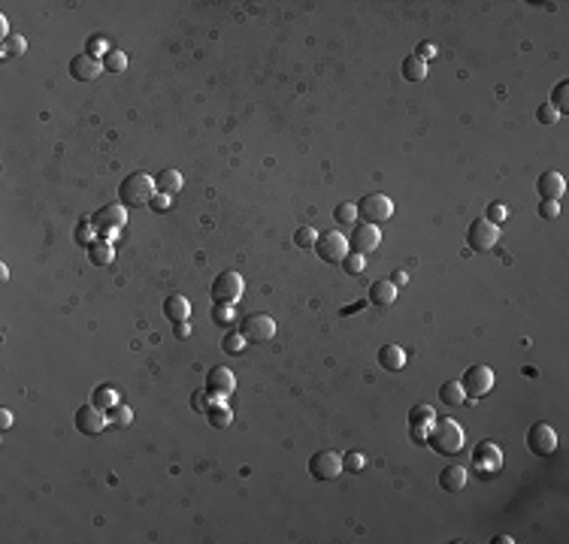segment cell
<instances>
[{
  "instance_id": "d6a6232c",
  "label": "cell",
  "mask_w": 569,
  "mask_h": 544,
  "mask_svg": "<svg viewBox=\"0 0 569 544\" xmlns=\"http://www.w3.org/2000/svg\"><path fill=\"white\" fill-rule=\"evenodd\" d=\"M334 221L336 224H358V206L354 203H339L334 209Z\"/></svg>"
},
{
  "instance_id": "4fadbf2b",
  "label": "cell",
  "mask_w": 569,
  "mask_h": 544,
  "mask_svg": "<svg viewBox=\"0 0 569 544\" xmlns=\"http://www.w3.org/2000/svg\"><path fill=\"white\" fill-rule=\"evenodd\" d=\"M472 466L481 475H496L503 469V451L494 442H479V447L472 451Z\"/></svg>"
},
{
  "instance_id": "60d3db41",
  "label": "cell",
  "mask_w": 569,
  "mask_h": 544,
  "mask_svg": "<svg viewBox=\"0 0 569 544\" xmlns=\"http://www.w3.org/2000/svg\"><path fill=\"white\" fill-rule=\"evenodd\" d=\"M536 118H539V124H554L557 122V112L551 103H542L539 109H536Z\"/></svg>"
},
{
  "instance_id": "e575fe53",
  "label": "cell",
  "mask_w": 569,
  "mask_h": 544,
  "mask_svg": "<svg viewBox=\"0 0 569 544\" xmlns=\"http://www.w3.org/2000/svg\"><path fill=\"white\" fill-rule=\"evenodd\" d=\"M367 466V460H363V454H358V451H349V454H343V472H358Z\"/></svg>"
},
{
  "instance_id": "f35d334b",
  "label": "cell",
  "mask_w": 569,
  "mask_h": 544,
  "mask_svg": "<svg viewBox=\"0 0 569 544\" xmlns=\"http://www.w3.org/2000/svg\"><path fill=\"white\" fill-rule=\"evenodd\" d=\"M505 218H509V209H505L503 203H491V206H488V221H491V224H496V227H500Z\"/></svg>"
},
{
  "instance_id": "44dd1931",
  "label": "cell",
  "mask_w": 569,
  "mask_h": 544,
  "mask_svg": "<svg viewBox=\"0 0 569 544\" xmlns=\"http://www.w3.org/2000/svg\"><path fill=\"white\" fill-rule=\"evenodd\" d=\"M164 318L173 324H182V321H188L191 318V302H188L185 297H167L164 300Z\"/></svg>"
},
{
  "instance_id": "ffe728a7",
  "label": "cell",
  "mask_w": 569,
  "mask_h": 544,
  "mask_svg": "<svg viewBox=\"0 0 569 544\" xmlns=\"http://www.w3.org/2000/svg\"><path fill=\"white\" fill-rule=\"evenodd\" d=\"M463 487H466V469L463 466H445L439 472V490L461 493Z\"/></svg>"
},
{
  "instance_id": "7dc6e473",
  "label": "cell",
  "mask_w": 569,
  "mask_h": 544,
  "mask_svg": "<svg viewBox=\"0 0 569 544\" xmlns=\"http://www.w3.org/2000/svg\"><path fill=\"white\" fill-rule=\"evenodd\" d=\"M188 336H191V324H188V321L176 324V339H188Z\"/></svg>"
},
{
  "instance_id": "7402d4cb",
  "label": "cell",
  "mask_w": 569,
  "mask_h": 544,
  "mask_svg": "<svg viewBox=\"0 0 569 544\" xmlns=\"http://www.w3.org/2000/svg\"><path fill=\"white\" fill-rule=\"evenodd\" d=\"M378 366H382L385 372H400L403 366H406V351L400 345H385L378 351Z\"/></svg>"
},
{
  "instance_id": "4316f807",
  "label": "cell",
  "mask_w": 569,
  "mask_h": 544,
  "mask_svg": "<svg viewBox=\"0 0 569 544\" xmlns=\"http://www.w3.org/2000/svg\"><path fill=\"white\" fill-rule=\"evenodd\" d=\"M400 70H403V76H406V82H421V79H427V61H421L418 55H409Z\"/></svg>"
},
{
  "instance_id": "8992f818",
  "label": "cell",
  "mask_w": 569,
  "mask_h": 544,
  "mask_svg": "<svg viewBox=\"0 0 569 544\" xmlns=\"http://www.w3.org/2000/svg\"><path fill=\"white\" fill-rule=\"evenodd\" d=\"M312 248L324 263H343V258L349 254V239L339 230H324V233H318Z\"/></svg>"
},
{
  "instance_id": "8fae6325",
  "label": "cell",
  "mask_w": 569,
  "mask_h": 544,
  "mask_svg": "<svg viewBox=\"0 0 569 544\" xmlns=\"http://www.w3.org/2000/svg\"><path fill=\"white\" fill-rule=\"evenodd\" d=\"M240 333L246 336V342H255V345H260V342H270L276 336V321L270 315H260V311H255V315H246L242 318V327Z\"/></svg>"
},
{
  "instance_id": "bcb514c9",
  "label": "cell",
  "mask_w": 569,
  "mask_h": 544,
  "mask_svg": "<svg viewBox=\"0 0 569 544\" xmlns=\"http://www.w3.org/2000/svg\"><path fill=\"white\" fill-rule=\"evenodd\" d=\"M0 427H3V429L12 427V411H10V408H0Z\"/></svg>"
},
{
  "instance_id": "8d00e7d4",
  "label": "cell",
  "mask_w": 569,
  "mask_h": 544,
  "mask_svg": "<svg viewBox=\"0 0 569 544\" xmlns=\"http://www.w3.org/2000/svg\"><path fill=\"white\" fill-rule=\"evenodd\" d=\"M343 269L349 272V275H360V272H363V254L349 251V254L343 258Z\"/></svg>"
},
{
  "instance_id": "484cf974",
  "label": "cell",
  "mask_w": 569,
  "mask_h": 544,
  "mask_svg": "<svg viewBox=\"0 0 569 544\" xmlns=\"http://www.w3.org/2000/svg\"><path fill=\"white\" fill-rule=\"evenodd\" d=\"M91 405H97L100 411H109L113 405H118V390L113 384H97L91 394Z\"/></svg>"
},
{
  "instance_id": "3957f363",
  "label": "cell",
  "mask_w": 569,
  "mask_h": 544,
  "mask_svg": "<svg viewBox=\"0 0 569 544\" xmlns=\"http://www.w3.org/2000/svg\"><path fill=\"white\" fill-rule=\"evenodd\" d=\"M242 291H246V282L240 272H218L212 282V306H236L242 300Z\"/></svg>"
},
{
  "instance_id": "c3c4849f",
  "label": "cell",
  "mask_w": 569,
  "mask_h": 544,
  "mask_svg": "<svg viewBox=\"0 0 569 544\" xmlns=\"http://www.w3.org/2000/svg\"><path fill=\"white\" fill-rule=\"evenodd\" d=\"M391 282H394V284H406V282H409V272H406V269H397Z\"/></svg>"
},
{
  "instance_id": "ba28073f",
  "label": "cell",
  "mask_w": 569,
  "mask_h": 544,
  "mask_svg": "<svg viewBox=\"0 0 569 544\" xmlns=\"http://www.w3.org/2000/svg\"><path fill=\"white\" fill-rule=\"evenodd\" d=\"M461 387H463V396L466 399H481L491 394L494 387V372L491 366H470L461 378Z\"/></svg>"
},
{
  "instance_id": "f6af8a7d",
  "label": "cell",
  "mask_w": 569,
  "mask_h": 544,
  "mask_svg": "<svg viewBox=\"0 0 569 544\" xmlns=\"http://www.w3.org/2000/svg\"><path fill=\"white\" fill-rule=\"evenodd\" d=\"M415 55H418V58H421V61H427V58H436V46H433V43H427V39H424V43H418Z\"/></svg>"
},
{
  "instance_id": "74e56055",
  "label": "cell",
  "mask_w": 569,
  "mask_h": 544,
  "mask_svg": "<svg viewBox=\"0 0 569 544\" xmlns=\"http://www.w3.org/2000/svg\"><path fill=\"white\" fill-rule=\"evenodd\" d=\"M315 239H318V233H315L312 227H300L297 233H294L297 248H312V245H315Z\"/></svg>"
},
{
  "instance_id": "e0dca14e",
  "label": "cell",
  "mask_w": 569,
  "mask_h": 544,
  "mask_svg": "<svg viewBox=\"0 0 569 544\" xmlns=\"http://www.w3.org/2000/svg\"><path fill=\"white\" fill-rule=\"evenodd\" d=\"M536 194H539L542 200H557L566 194V179L560 173H554V170H548V173H542L539 179H536Z\"/></svg>"
},
{
  "instance_id": "d6986e66",
  "label": "cell",
  "mask_w": 569,
  "mask_h": 544,
  "mask_svg": "<svg viewBox=\"0 0 569 544\" xmlns=\"http://www.w3.org/2000/svg\"><path fill=\"white\" fill-rule=\"evenodd\" d=\"M397 300V284L388 282V278H378V282L369 284V302L378 309H388L391 302Z\"/></svg>"
},
{
  "instance_id": "681fc988",
  "label": "cell",
  "mask_w": 569,
  "mask_h": 544,
  "mask_svg": "<svg viewBox=\"0 0 569 544\" xmlns=\"http://www.w3.org/2000/svg\"><path fill=\"white\" fill-rule=\"evenodd\" d=\"M0 34L10 37V21H6V19H0Z\"/></svg>"
},
{
  "instance_id": "2e32d148",
  "label": "cell",
  "mask_w": 569,
  "mask_h": 544,
  "mask_svg": "<svg viewBox=\"0 0 569 544\" xmlns=\"http://www.w3.org/2000/svg\"><path fill=\"white\" fill-rule=\"evenodd\" d=\"M439 414L433 411V405H412V411H409V427H412V436L418 445H427V429H430V423L436 420Z\"/></svg>"
},
{
  "instance_id": "9c48e42d",
  "label": "cell",
  "mask_w": 569,
  "mask_h": 544,
  "mask_svg": "<svg viewBox=\"0 0 569 544\" xmlns=\"http://www.w3.org/2000/svg\"><path fill=\"white\" fill-rule=\"evenodd\" d=\"M527 447H530V454H536V457H551V454L557 451V433L551 423H533L530 429H527Z\"/></svg>"
},
{
  "instance_id": "ee69618b",
  "label": "cell",
  "mask_w": 569,
  "mask_h": 544,
  "mask_svg": "<svg viewBox=\"0 0 569 544\" xmlns=\"http://www.w3.org/2000/svg\"><path fill=\"white\" fill-rule=\"evenodd\" d=\"M212 402V399H209V394H206V390H197V394H194V399H191V405H194V411H206V405Z\"/></svg>"
},
{
  "instance_id": "277c9868",
  "label": "cell",
  "mask_w": 569,
  "mask_h": 544,
  "mask_svg": "<svg viewBox=\"0 0 569 544\" xmlns=\"http://www.w3.org/2000/svg\"><path fill=\"white\" fill-rule=\"evenodd\" d=\"M124 224H128V209H124L122 203H106L104 209H97L91 218L94 233H100L104 239H113Z\"/></svg>"
},
{
  "instance_id": "5bb4252c",
  "label": "cell",
  "mask_w": 569,
  "mask_h": 544,
  "mask_svg": "<svg viewBox=\"0 0 569 544\" xmlns=\"http://www.w3.org/2000/svg\"><path fill=\"white\" fill-rule=\"evenodd\" d=\"M73 420H76V429H79L82 436H97V433H104V429L109 427L106 411H100V408H97V405H91V402L79 408Z\"/></svg>"
},
{
  "instance_id": "7a4b0ae2",
  "label": "cell",
  "mask_w": 569,
  "mask_h": 544,
  "mask_svg": "<svg viewBox=\"0 0 569 544\" xmlns=\"http://www.w3.org/2000/svg\"><path fill=\"white\" fill-rule=\"evenodd\" d=\"M155 197V179L146 173H131L124 175V182L118 185V200L122 206H148V200Z\"/></svg>"
},
{
  "instance_id": "52a82bcc",
  "label": "cell",
  "mask_w": 569,
  "mask_h": 544,
  "mask_svg": "<svg viewBox=\"0 0 569 544\" xmlns=\"http://www.w3.org/2000/svg\"><path fill=\"white\" fill-rule=\"evenodd\" d=\"M394 215V200L385 194H367L358 200V218H363L367 224H385Z\"/></svg>"
},
{
  "instance_id": "1f68e13d",
  "label": "cell",
  "mask_w": 569,
  "mask_h": 544,
  "mask_svg": "<svg viewBox=\"0 0 569 544\" xmlns=\"http://www.w3.org/2000/svg\"><path fill=\"white\" fill-rule=\"evenodd\" d=\"M25 49H28L25 37L10 34V37H3V46H0V58H15V55H25Z\"/></svg>"
},
{
  "instance_id": "d590c367",
  "label": "cell",
  "mask_w": 569,
  "mask_h": 544,
  "mask_svg": "<svg viewBox=\"0 0 569 544\" xmlns=\"http://www.w3.org/2000/svg\"><path fill=\"white\" fill-rule=\"evenodd\" d=\"M109 52V46H106V39L104 37H91L88 43H85V55H91V58H104V55Z\"/></svg>"
},
{
  "instance_id": "83f0119b",
  "label": "cell",
  "mask_w": 569,
  "mask_h": 544,
  "mask_svg": "<svg viewBox=\"0 0 569 544\" xmlns=\"http://www.w3.org/2000/svg\"><path fill=\"white\" fill-rule=\"evenodd\" d=\"M439 399H442V402H445V405H463L466 402V396H463V387H461V381H445V384H442V387H439Z\"/></svg>"
},
{
  "instance_id": "836d02e7",
  "label": "cell",
  "mask_w": 569,
  "mask_h": 544,
  "mask_svg": "<svg viewBox=\"0 0 569 544\" xmlns=\"http://www.w3.org/2000/svg\"><path fill=\"white\" fill-rule=\"evenodd\" d=\"M221 348H224V354H240V351L246 348V336L242 333H227L224 342H221Z\"/></svg>"
},
{
  "instance_id": "603a6c76",
  "label": "cell",
  "mask_w": 569,
  "mask_h": 544,
  "mask_svg": "<svg viewBox=\"0 0 569 544\" xmlns=\"http://www.w3.org/2000/svg\"><path fill=\"white\" fill-rule=\"evenodd\" d=\"M206 420L212 423L215 429H224V427H231V420H233V414H231V408H227L224 399H212V402L206 405Z\"/></svg>"
},
{
  "instance_id": "f1b7e54d",
  "label": "cell",
  "mask_w": 569,
  "mask_h": 544,
  "mask_svg": "<svg viewBox=\"0 0 569 544\" xmlns=\"http://www.w3.org/2000/svg\"><path fill=\"white\" fill-rule=\"evenodd\" d=\"M106 420H109V427H131V420H133L131 405H124V402L113 405V408L106 411Z\"/></svg>"
},
{
  "instance_id": "d4e9b609",
  "label": "cell",
  "mask_w": 569,
  "mask_h": 544,
  "mask_svg": "<svg viewBox=\"0 0 569 544\" xmlns=\"http://www.w3.org/2000/svg\"><path fill=\"white\" fill-rule=\"evenodd\" d=\"M155 191L157 194H179L182 191V173L179 170H161L155 175Z\"/></svg>"
},
{
  "instance_id": "ac0fdd59",
  "label": "cell",
  "mask_w": 569,
  "mask_h": 544,
  "mask_svg": "<svg viewBox=\"0 0 569 544\" xmlns=\"http://www.w3.org/2000/svg\"><path fill=\"white\" fill-rule=\"evenodd\" d=\"M100 73H104V64L97 58H91V55H76V58L70 61V76H73L76 82H91V79H97Z\"/></svg>"
},
{
  "instance_id": "6da1fadb",
  "label": "cell",
  "mask_w": 569,
  "mask_h": 544,
  "mask_svg": "<svg viewBox=\"0 0 569 544\" xmlns=\"http://www.w3.org/2000/svg\"><path fill=\"white\" fill-rule=\"evenodd\" d=\"M427 445L442 457H454L463 451V429L452 418H436L427 429Z\"/></svg>"
},
{
  "instance_id": "4dcf8cb0",
  "label": "cell",
  "mask_w": 569,
  "mask_h": 544,
  "mask_svg": "<svg viewBox=\"0 0 569 544\" xmlns=\"http://www.w3.org/2000/svg\"><path fill=\"white\" fill-rule=\"evenodd\" d=\"M100 64H104L106 73H122V70L128 67V55H124L122 49H109L104 58H100Z\"/></svg>"
},
{
  "instance_id": "cb8c5ba5",
  "label": "cell",
  "mask_w": 569,
  "mask_h": 544,
  "mask_svg": "<svg viewBox=\"0 0 569 544\" xmlns=\"http://www.w3.org/2000/svg\"><path fill=\"white\" fill-rule=\"evenodd\" d=\"M115 258V248L109 245V239H91L88 242V260L94 266H109Z\"/></svg>"
},
{
  "instance_id": "30bf717a",
  "label": "cell",
  "mask_w": 569,
  "mask_h": 544,
  "mask_svg": "<svg viewBox=\"0 0 569 544\" xmlns=\"http://www.w3.org/2000/svg\"><path fill=\"white\" fill-rule=\"evenodd\" d=\"M496 239H500V227L488 218H476L470 224V230H466V242H470L472 251H491Z\"/></svg>"
},
{
  "instance_id": "f907efd6",
  "label": "cell",
  "mask_w": 569,
  "mask_h": 544,
  "mask_svg": "<svg viewBox=\"0 0 569 544\" xmlns=\"http://www.w3.org/2000/svg\"><path fill=\"white\" fill-rule=\"evenodd\" d=\"M494 544H512V538H509V535H496Z\"/></svg>"
},
{
  "instance_id": "7bdbcfd3",
  "label": "cell",
  "mask_w": 569,
  "mask_h": 544,
  "mask_svg": "<svg viewBox=\"0 0 569 544\" xmlns=\"http://www.w3.org/2000/svg\"><path fill=\"white\" fill-rule=\"evenodd\" d=\"M557 212H560V203H554V200H542V203H539V215L545 221L557 218Z\"/></svg>"
},
{
  "instance_id": "9a60e30c",
  "label": "cell",
  "mask_w": 569,
  "mask_h": 544,
  "mask_svg": "<svg viewBox=\"0 0 569 544\" xmlns=\"http://www.w3.org/2000/svg\"><path fill=\"white\" fill-rule=\"evenodd\" d=\"M378 242H382V233H378V227L376 224H354V233L349 239V245H351V251L354 254H369V251H376Z\"/></svg>"
},
{
  "instance_id": "b9f144b4",
  "label": "cell",
  "mask_w": 569,
  "mask_h": 544,
  "mask_svg": "<svg viewBox=\"0 0 569 544\" xmlns=\"http://www.w3.org/2000/svg\"><path fill=\"white\" fill-rule=\"evenodd\" d=\"M233 306H215L212 309V318H215V324H221V327H227L233 321V311H231Z\"/></svg>"
},
{
  "instance_id": "7c38bea8",
  "label": "cell",
  "mask_w": 569,
  "mask_h": 544,
  "mask_svg": "<svg viewBox=\"0 0 569 544\" xmlns=\"http://www.w3.org/2000/svg\"><path fill=\"white\" fill-rule=\"evenodd\" d=\"M203 390L209 394V399H227L236 390L233 372L227 369V366H212V369L206 372V387Z\"/></svg>"
},
{
  "instance_id": "ab89813d",
  "label": "cell",
  "mask_w": 569,
  "mask_h": 544,
  "mask_svg": "<svg viewBox=\"0 0 569 544\" xmlns=\"http://www.w3.org/2000/svg\"><path fill=\"white\" fill-rule=\"evenodd\" d=\"M173 206V197L170 194H155L152 200H148V209L152 212H167Z\"/></svg>"
},
{
  "instance_id": "5b68a950",
  "label": "cell",
  "mask_w": 569,
  "mask_h": 544,
  "mask_svg": "<svg viewBox=\"0 0 569 544\" xmlns=\"http://www.w3.org/2000/svg\"><path fill=\"white\" fill-rule=\"evenodd\" d=\"M306 466H309V475L315 478V481H334V478L343 475V454L324 447V451L312 454Z\"/></svg>"
},
{
  "instance_id": "f546056e",
  "label": "cell",
  "mask_w": 569,
  "mask_h": 544,
  "mask_svg": "<svg viewBox=\"0 0 569 544\" xmlns=\"http://www.w3.org/2000/svg\"><path fill=\"white\" fill-rule=\"evenodd\" d=\"M551 106H554L557 115H566L569 112V82H557L554 91H551Z\"/></svg>"
}]
</instances>
